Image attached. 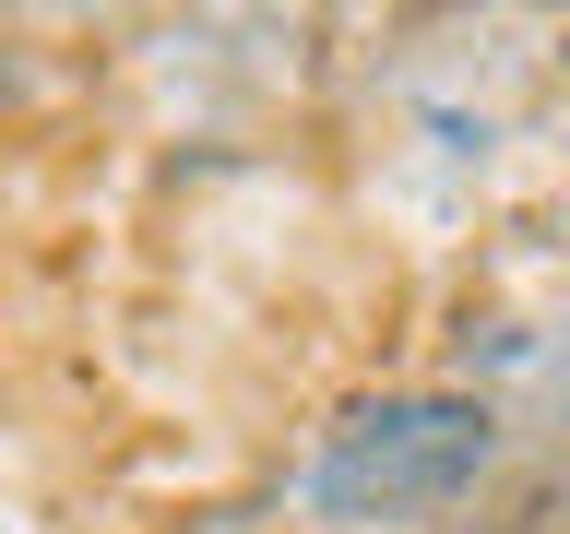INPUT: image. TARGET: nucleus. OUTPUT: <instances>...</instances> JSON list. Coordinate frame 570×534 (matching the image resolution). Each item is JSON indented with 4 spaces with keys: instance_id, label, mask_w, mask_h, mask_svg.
I'll return each instance as SVG.
<instances>
[{
    "instance_id": "1",
    "label": "nucleus",
    "mask_w": 570,
    "mask_h": 534,
    "mask_svg": "<svg viewBox=\"0 0 570 534\" xmlns=\"http://www.w3.org/2000/svg\"><path fill=\"white\" fill-rule=\"evenodd\" d=\"M488 452V416L475 404H392V416H356L345 452L321 463V498L333 511H404V498H452Z\"/></svg>"
}]
</instances>
